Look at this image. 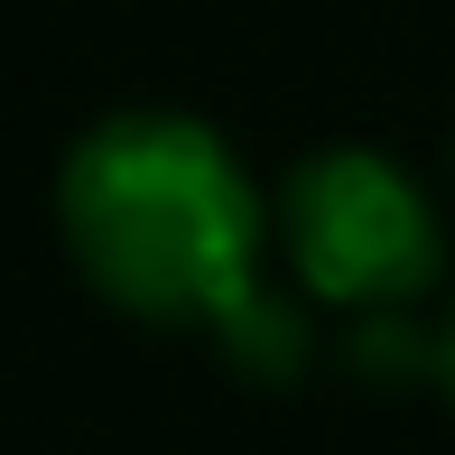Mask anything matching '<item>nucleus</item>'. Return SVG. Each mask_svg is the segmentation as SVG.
I'll list each match as a JSON object with an SVG mask.
<instances>
[{
	"mask_svg": "<svg viewBox=\"0 0 455 455\" xmlns=\"http://www.w3.org/2000/svg\"><path fill=\"white\" fill-rule=\"evenodd\" d=\"M56 233L102 307L168 335H223L251 371H298L307 335L260 288L279 251V196L214 121L177 102H121L56 158Z\"/></svg>",
	"mask_w": 455,
	"mask_h": 455,
	"instance_id": "1",
	"label": "nucleus"
},
{
	"mask_svg": "<svg viewBox=\"0 0 455 455\" xmlns=\"http://www.w3.org/2000/svg\"><path fill=\"white\" fill-rule=\"evenodd\" d=\"M437 371H446V400H455V316H446V335H437Z\"/></svg>",
	"mask_w": 455,
	"mask_h": 455,
	"instance_id": "3",
	"label": "nucleus"
},
{
	"mask_svg": "<svg viewBox=\"0 0 455 455\" xmlns=\"http://www.w3.org/2000/svg\"><path fill=\"white\" fill-rule=\"evenodd\" d=\"M279 260L316 307H409L446 270V223L419 168L335 140L307 149L279 186Z\"/></svg>",
	"mask_w": 455,
	"mask_h": 455,
	"instance_id": "2",
	"label": "nucleus"
}]
</instances>
